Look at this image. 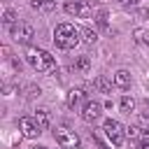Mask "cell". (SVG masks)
Instances as JSON below:
<instances>
[{
	"mask_svg": "<svg viewBox=\"0 0 149 149\" xmlns=\"http://www.w3.org/2000/svg\"><path fill=\"white\" fill-rule=\"evenodd\" d=\"M19 130H21L23 137H30V140L42 133V128H40V123L35 121V116H21V119H19Z\"/></svg>",
	"mask_w": 149,
	"mask_h": 149,
	"instance_id": "cell-7",
	"label": "cell"
},
{
	"mask_svg": "<svg viewBox=\"0 0 149 149\" xmlns=\"http://www.w3.org/2000/svg\"><path fill=\"white\" fill-rule=\"evenodd\" d=\"M65 12L74 19H88L93 14V7L88 0H65Z\"/></svg>",
	"mask_w": 149,
	"mask_h": 149,
	"instance_id": "cell-5",
	"label": "cell"
},
{
	"mask_svg": "<svg viewBox=\"0 0 149 149\" xmlns=\"http://www.w3.org/2000/svg\"><path fill=\"white\" fill-rule=\"evenodd\" d=\"M9 33H12V37L16 42H30L35 37V28L30 23H26V21H16L14 26H9Z\"/></svg>",
	"mask_w": 149,
	"mask_h": 149,
	"instance_id": "cell-6",
	"label": "cell"
},
{
	"mask_svg": "<svg viewBox=\"0 0 149 149\" xmlns=\"http://www.w3.org/2000/svg\"><path fill=\"white\" fill-rule=\"evenodd\" d=\"M135 123L144 130V135H149V114H142V112L135 114Z\"/></svg>",
	"mask_w": 149,
	"mask_h": 149,
	"instance_id": "cell-17",
	"label": "cell"
},
{
	"mask_svg": "<svg viewBox=\"0 0 149 149\" xmlns=\"http://www.w3.org/2000/svg\"><path fill=\"white\" fill-rule=\"evenodd\" d=\"M26 61H28L30 68L37 70V72H54V70H56V61H54V56H51L49 51H44V49L28 47V51H26Z\"/></svg>",
	"mask_w": 149,
	"mask_h": 149,
	"instance_id": "cell-2",
	"label": "cell"
},
{
	"mask_svg": "<svg viewBox=\"0 0 149 149\" xmlns=\"http://www.w3.org/2000/svg\"><path fill=\"white\" fill-rule=\"evenodd\" d=\"M130 2H137V0H130Z\"/></svg>",
	"mask_w": 149,
	"mask_h": 149,
	"instance_id": "cell-23",
	"label": "cell"
},
{
	"mask_svg": "<svg viewBox=\"0 0 149 149\" xmlns=\"http://www.w3.org/2000/svg\"><path fill=\"white\" fill-rule=\"evenodd\" d=\"M79 37H81V42H86V44H95L98 33L91 30V28H86V26H81V28H79Z\"/></svg>",
	"mask_w": 149,
	"mask_h": 149,
	"instance_id": "cell-13",
	"label": "cell"
},
{
	"mask_svg": "<svg viewBox=\"0 0 149 149\" xmlns=\"http://www.w3.org/2000/svg\"><path fill=\"white\" fill-rule=\"evenodd\" d=\"M133 40H135L137 44H142V47H149V30L135 28V30H133Z\"/></svg>",
	"mask_w": 149,
	"mask_h": 149,
	"instance_id": "cell-15",
	"label": "cell"
},
{
	"mask_svg": "<svg viewBox=\"0 0 149 149\" xmlns=\"http://www.w3.org/2000/svg\"><path fill=\"white\" fill-rule=\"evenodd\" d=\"M119 107H121V112H123V114H130V112L135 109V100H133L130 95H121V100H119Z\"/></svg>",
	"mask_w": 149,
	"mask_h": 149,
	"instance_id": "cell-16",
	"label": "cell"
},
{
	"mask_svg": "<svg viewBox=\"0 0 149 149\" xmlns=\"http://www.w3.org/2000/svg\"><path fill=\"white\" fill-rule=\"evenodd\" d=\"M81 102H86L84 88H70V93H68V107H77Z\"/></svg>",
	"mask_w": 149,
	"mask_h": 149,
	"instance_id": "cell-9",
	"label": "cell"
},
{
	"mask_svg": "<svg viewBox=\"0 0 149 149\" xmlns=\"http://www.w3.org/2000/svg\"><path fill=\"white\" fill-rule=\"evenodd\" d=\"M5 2H7V0H5Z\"/></svg>",
	"mask_w": 149,
	"mask_h": 149,
	"instance_id": "cell-25",
	"label": "cell"
},
{
	"mask_svg": "<svg viewBox=\"0 0 149 149\" xmlns=\"http://www.w3.org/2000/svg\"><path fill=\"white\" fill-rule=\"evenodd\" d=\"M102 130H105V135H107V140L114 144V147H123V142H126V128L119 123V121H114V119H107L105 123H102Z\"/></svg>",
	"mask_w": 149,
	"mask_h": 149,
	"instance_id": "cell-4",
	"label": "cell"
},
{
	"mask_svg": "<svg viewBox=\"0 0 149 149\" xmlns=\"http://www.w3.org/2000/svg\"><path fill=\"white\" fill-rule=\"evenodd\" d=\"M126 135H128L130 140H140V137L144 135V130H142V128L135 123V126H128V128H126Z\"/></svg>",
	"mask_w": 149,
	"mask_h": 149,
	"instance_id": "cell-18",
	"label": "cell"
},
{
	"mask_svg": "<svg viewBox=\"0 0 149 149\" xmlns=\"http://www.w3.org/2000/svg\"><path fill=\"white\" fill-rule=\"evenodd\" d=\"M137 149H149V135H144L142 140H140V147Z\"/></svg>",
	"mask_w": 149,
	"mask_h": 149,
	"instance_id": "cell-21",
	"label": "cell"
},
{
	"mask_svg": "<svg viewBox=\"0 0 149 149\" xmlns=\"http://www.w3.org/2000/svg\"><path fill=\"white\" fill-rule=\"evenodd\" d=\"M100 114H102V105H100V102H95V100H86V102H84V107H81V119H84L86 123H95V121L100 119Z\"/></svg>",
	"mask_w": 149,
	"mask_h": 149,
	"instance_id": "cell-8",
	"label": "cell"
},
{
	"mask_svg": "<svg viewBox=\"0 0 149 149\" xmlns=\"http://www.w3.org/2000/svg\"><path fill=\"white\" fill-rule=\"evenodd\" d=\"M93 86H95V91H100V93H105V95L112 93V81H109L105 74H98V77L93 79Z\"/></svg>",
	"mask_w": 149,
	"mask_h": 149,
	"instance_id": "cell-10",
	"label": "cell"
},
{
	"mask_svg": "<svg viewBox=\"0 0 149 149\" xmlns=\"http://www.w3.org/2000/svg\"><path fill=\"white\" fill-rule=\"evenodd\" d=\"M114 86L128 88V86H130V72H128V70H116V72H114Z\"/></svg>",
	"mask_w": 149,
	"mask_h": 149,
	"instance_id": "cell-11",
	"label": "cell"
},
{
	"mask_svg": "<svg viewBox=\"0 0 149 149\" xmlns=\"http://www.w3.org/2000/svg\"><path fill=\"white\" fill-rule=\"evenodd\" d=\"M116 2H123V0H116Z\"/></svg>",
	"mask_w": 149,
	"mask_h": 149,
	"instance_id": "cell-24",
	"label": "cell"
},
{
	"mask_svg": "<svg viewBox=\"0 0 149 149\" xmlns=\"http://www.w3.org/2000/svg\"><path fill=\"white\" fill-rule=\"evenodd\" d=\"M79 28H74L72 23H58L56 28H54V44L58 47V49H74L77 44H79Z\"/></svg>",
	"mask_w": 149,
	"mask_h": 149,
	"instance_id": "cell-1",
	"label": "cell"
},
{
	"mask_svg": "<svg viewBox=\"0 0 149 149\" xmlns=\"http://www.w3.org/2000/svg\"><path fill=\"white\" fill-rule=\"evenodd\" d=\"M107 19H109L107 12H105V9H98V14H95V23H98L100 28H107Z\"/></svg>",
	"mask_w": 149,
	"mask_h": 149,
	"instance_id": "cell-20",
	"label": "cell"
},
{
	"mask_svg": "<svg viewBox=\"0 0 149 149\" xmlns=\"http://www.w3.org/2000/svg\"><path fill=\"white\" fill-rule=\"evenodd\" d=\"M35 121L40 123V128L44 130V128H49V123H51V114H49V109L47 107H40L37 112H35Z\"/></svg>",
	"mask_w": 149,
	"mask_h": 149,
	"instance_id": "cell-12",
	"label": "cell"
},
{
	"mask_svg": "<svg viewBox=\"0 0 149 149\" xmlns=\"http://www.w3.org/2000/svg\"><path fill=\"white\" fill-rule=\"evenodd\" d=\"M72 68L77 70V72H88V68H91V58L84 54V56H77L74 58V63H72Z\"/></svg>",
	"mask_w": 149,
	"mask_h": 149,
	"instance_id": "cell-14",
	"label": "cell"
},
{
	"mask_svg": "<svg viewBox=\"0 0 149 149\" xmlns=\"http://www.w3.org/2000/svg\"><path fill=\"white\" fill-rule=\"evenodd\" d=\"M2 23H5V26H14V23H16V12H14V9H5Z\"/></svg>",
	"mask_w": 149,
	"mask_h": 149,
	"instance_id": "cell-19",
	"label": "cell"
},
{
	"mask_svg": "<svg viewBox=\"0 0 149 149\" xmlns=\"http://www.w3.org/2000/svg\"><path fill=\"white\" fill-rule=\"evenodd\" d=\"M54 140L63 147V149H74V147H79V135H77V130H72L70 126H65V123H58L56 128H54Z\"/></svg>",
	"mask_w": 149,
	"mask_h": 149,
	"instance_id": "cell-3",
	"label": "cell"
},
{
	"mask_svg": "<svg viewBox=\"0 0 149 149\" xmlns=\"http://www.w3.org/2000/svg\"><path fill=\"white\" fill-rule=\"evenodd\" d=\"M35 149H47V147H42V144H40V147H35Z\"/></svg>",
	"mask_w": 149,
	"mask_h": 149,
	"instance_id": "cell-22",
	"label": "cell"
}]
</instances>
